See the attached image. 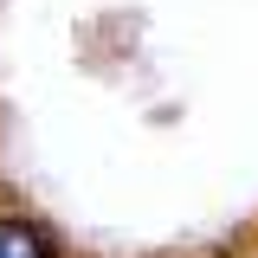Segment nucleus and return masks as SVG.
<instances>
[{
	"label": "nucleus",
	"mask_w": 258,
	"mask_h": 258,
	"mask_svg": "<svg viewBox=\"0 0 258 258\" xmlns=\"http://www.w3.org/2000/svg\"><path fill=\"white\" fill-rule=\"evenodd\" d=\"M0 258H52L45 226H32V220H0Z\"/></svg>",
	"instance_id": "nucleus-1"
}]
</instances>
